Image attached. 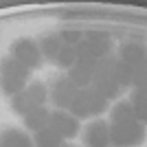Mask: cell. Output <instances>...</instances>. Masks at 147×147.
<instances>
[{
  "instance_id": "11",
  "label": "cell",
  "mask_w": 147,
  "mask_h": 147,
  "mask_svg": "<svg viewBox=\"0 0 147 147\" xmlns=\"http://www.w3.org/2000/svg\"><path fill=\"white\" fill-rule=\"evenodd\" d=\"M0 147H33L31 134L18 127H2L0 129Z\"/></svg>"
},
{
  "instance_id": "21",
  "label": "cell",
  "mask_w": 147,
  "mask_h": 147,
  "mask_svg": "<svg viewBox=\"0 0 147 147\" xmlns=\"http://www.w3.org/2000/svg\"><path fill=\"white\" fill-rule=\"evenodd\" d=\"M9 105H11V110L16 112V114H20V117H24L29 110H33L35 105H33V101L29 99V94H26L24 90L18 92V94H13L11 101H9Z\"/></svg>"
},
{
  "instance_id": "5",
  "label": "cell",
  "mask_w": 147,
  "mask_h": 147,
  "mask_svg": "<svg viewBox=\"0 0 147 147\" xmlns=\"http://www.w3.org/2000/svg\"><path fill=\"white\" fill-rule=\"evenodd\" d=\"M143 141H145V123L136 121L125 125H110V147H138Z\"/></svg>"
},
{
  "instance_id": "16",
  "label": "cell",
  "mask_w": 147,
  "mask_h": 147,
  "mask_svg": "<svg viewBox=\"0 0 147 147\" xmlns=\"http://www.w3.org/2000/svg\"><path fill=\"white\" fill-rule=\"evenodd\" d=\"M31 141H33V147H61L64 145V141L57 136V132L51 125L35 132V134H31Z\"/></svg>"
},
{
  "instance_id": "10",
  "label": "cell",
  "mask_w": 147,
  "mask_h": 147,
  "mask_svg": "<svg viewBox=\"0 0 147 147\" xmlns=\"http://www.w3.org/2000/svg\"><path fill=\"white\" fill-rule=\"evenodd\" d=\"M24 129L31 132V134H35L40 129L49 127V121H51V110L46 105H35L33 110H29L24 114Z\"/></svg>"
},
{
  "instance_id": "14",
  "label": "cell",
  "mask_w": 147,
  "mask_h": 147,
  "mask_svg": "<svg viewBox=\"0 0 147 147\" xmlns=\"http://www.w3.org/2000/svg\"><path fill=\"white\" fill-rule=\"evenodd\" d=\"M110 125H125V123H136V114L132 110L129 101H117L110 108Z\"/></svg>"
},
{
  "instance_id": "17",
  "label": "cell",
  "mask_w": 147,
  "mask_h": 147,
  "mask_svg": "<svg viewBox=\"0 0 147 147\" xmlns=\"http://www.w3.org/2000/svg\"><path fill=\"white\" fill-rule=\"evenodd\" d=\"M129 105L136 114V121L145 123V114H147V99H145V88H132V94H129Z\"/></svg>"
},
{
  "instance_id": "6",
  "label": "cell",
  "mask_w": 147,
  "mask_h": 147,
  "mask_svg": "<svg viewBox=\"0 0 147 147\" xmlns=\"http://www.w3.org/2000/svg\"><path fill=\"white\" fill-rule=\"evenodd\" d=\"M79 88L68 79V75H57L49 86V101L53 103L55 110H68L73 99L77 97Z\"/></svg>"
},
{
  "instance_id": "2",
  "label": "cell",
  "mask_w": 147,
  "mask_h": 147,
  "mask_svg": "<svg viewBox=\"0 0 147 147\" xmlns=\"http://www.w3.org/2000/svg\"><path fill=\"white\" fill-rule=\"evenodd\" d=\"M114 70H117V57H103V59L97 61V68H94V75H92V84L90 86L99 92V94H103L108 101L110 99H117L121 94L123 88L119 86L117 77H114Z\"/></svg>"
},
{
  "instance_id": "15",
  "label": "cell",
  "mask_w": 147,
  "mask_h": 147,
  "mask_svg": "<svg viewBox=\"0 0 147 147\" xmlns=\"http://www.w3.org/2000/svg\"><path fill=\"white\" fill-rule=\"evenodd\" d=\"M0 77H18V79H26L29 81L31 77V70H26L22 64H18L16 59L7 55L0 59Z\"/></svg>"
},
{
  "instance_id": "18",
  "label": "cell",
  "mask_w": 147,
  "mask_h": 147,
  "mask_svg": "<svg viewBox=\"0 0 147 147\" xmlns=\"http://www.w3.org/2000/svg\"><path fill=\"white\" fill-rule=\"evenodd\" d=\"M24 92L29 94L33 105H46V101H49V86L44 81H31V84H26Z\"/></svg>"
},
{
  "instance_id": "19",
  "label": "cell",
  "mask_w": 147,
  "mask_h": 147,
  "mask_svg": "<svg viewBox=\"0 0 147 147\" xmlns=\"http://www.w3.org/2000/svg\"><path fill=\"white\" fill-rule=\"evenodd\" d=\"M134 70H136V66H129V64H125V61H121L117 57V70H114V77H117V81H119V86H121V88L132 86V81H134Z\"/></svg>"
},
{
  "instance_id": "4",
  "label": "cell",
  "mask_w": 147,
  "mask_h": 147,
  "mask_svg": "<svg viewBox=\"0 0 147 147\" xmlns=\"http://www.w3.org/2000/svg\"><path fill=\"white\" fill-rule=\"evenodd\" d=\"M9 57L16 59L18 64H22L26 70H37L44 64L42 55H40V49H37V42L33 37H18V40H13L11 46H9Z\"/></svg>"
},
{
  "instance_id": "7",
  "label": "cell",
  "mask_w": 147,
  "mask_h": 147,
  "mask_svg": "<svg viewBox=\"0 0 147 147\" xmlns=\"http://www.w3.org/2000/svg\"><path fill=\"white\" fill-rule=\"evenodd\" d=\"M49 125L57 132V136H59L64 143L77 138L79 132H81V121H77L68 110H51Z\"/></svg>"
},
{
  "instance_id": "23",
  "label": "cell",
  "mask_w": 147,
  "mask_h": 147,
  "mask_svg": "<svg viewBox=\"0 0 147 147\" xmlns=\"http://www.w3.org/2000/svg\"><path fill=\"white\" fill-rule=\"evenodd\" d=\"M75 61H77L75 46H66V44H64V46L59 49V53H57V57H55V61H53V64H57L61 70H70Z\"/></svg>"
},
{
  "instance_id": "12",
  "label": "cell",
  "mask_w": 147,
  "mask_h": 147,
  "mask_svg": "<svg viewBox=\"0 0 147 147\" xmlns=\"http://www.w3.org/2000/svg\"><path fill=\"white\" fill-rule=\"evenodd\" d=\"M119 59L129 64V66H145V49L138 42H125L121 44Z\"/></svg>"
},
{
  "instance_id": "20",
  "label": "cell",
  "mask_w": 147,
  "mask_h": 147,
  "mask_svg": "<svg viewBox=\"0 0 147 147\" xmlns=\"http://www.w3.org/2000/svg\"><path fill=\"white\" fill-rule=\"evenodd\" d=\"M57 37H59L61 44H66V46H77V44L81 42V37H84V31L77 29V26L64 24L59 31H57Z\"/></svg>"
},
{
  "instance_id": "8",
  "label": "cell",
  "mask_w": 147,
  "mask_h": 147,
  "mask_svg": "<svg viewBox=\"0 0 147 147\" xmlns=\"http://www.w3.org/2000/svg\"><path fill=\"white\" fill-rule=\"evenodd\" d=\"M84 147H110V125L103 119H92L81 129Z\"/></svg>"
},
{
  "instance_id": "22",
  "label": "cell",
  "mask_w": 147,
  "mask_h": 147,
  "mask_svg": "<svg viewBox=\"0 0 147 147\" xmlns=\"http://www.w3.org/2000/svg\"><path fill=\"white\" fill-rule=\"evenodd\" d=\"M29 81L26 79H18V77H0V90L5 92L7 97H13L26 88Z\"/></svg>"
},
{
  "instance_id": "24",
  "label": "cell",
  "mask_w": 147,
  "mask_h": 147,
  "mask_svg": "<svg viewBox=\"0 0 147 147\" xmlns=\"http://www.w3.org/2000/svg\"><path fill=\"white\" fill-rule=\"evenodd\" d=\"M61 147H64V145H61Z\"/></svg>"
},
{
  "instance_id": "9",
  "label": "cell",
  "mask_w": 147,
  "mask_h": 147,
  "mask_svg": "<svg viewBox=\"0 0 147 147\" xmlns=\"http://www.w3.org/2000/svg\"><path fill=\"white\" fill-rule=\"evenodd\" d=\"M94 68H97V59H92V57H77V61L73 64L70 70H66V75H68V79L81 90V88H88L92 84Z\"/></svg>"
},
{
  "instance_id": "13",
  "label": "cell",
  "mask_w": 147,
  "mask_h": 147,
  "mask_svg": "<svg viewBox=\"0 0 147 147\" xmlns=\"http://www.w3.org/2000/svg\"><path fill=\"white\" fill-rule=\"evenodd\" d=\"M35 42H37V49H40L42 59H51V61H55L59 49L64 46V44H61V40L57 37V33H44L40 40H35Z\"/></svg>"
},
{
  "instance_id": "3",
  "label": "cell",
  "mask_w": 147,
  "mask_h": 147,
  "mask_svg": "<svg viewBox=\"0 0 147 147\" xmlns=\"http://www.w3.org/2000/svg\"><path fill=\"white\" fill-rule=\"evenodd\" d=\"M110 51H112V37L105 31H99V29L84 31L81 42L75 46L77 57H92V59H97V61L108 57Z\"/></svg>"
},
{
  "instance_id": "1",
  "label": "cell",
  "mask_w": 147,
  "mask_h": 147,
  "mask_svg": "<svg viewBox=\"0 0 147 147\" xmlns=\"http://www.w3.org/2000/svg\"><path fill=\"white\" fill-rule=\"evenodd\" d=\"M105 110H108V99H105L103 94H99L92 86L81 88V90L77 92V97L73 99L70 108H68V112H70L77 121H81V119H97V117H101Z\"/></svg>"
}]
</instances>
